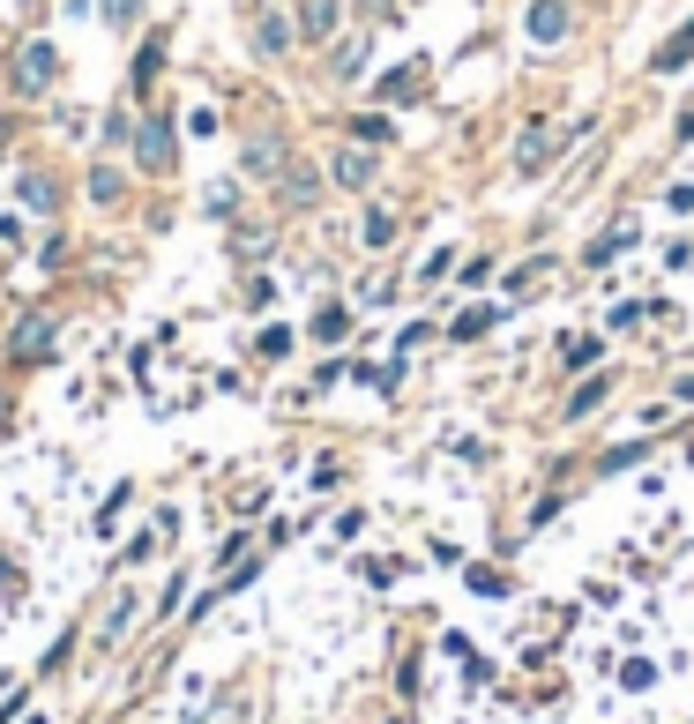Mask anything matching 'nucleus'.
Listing matches in <instances>:
<instances>
[{
    "label": "nucleus",
    "mask_w": 694,
    "mask_h": 724,
    "mask_svg": "<svg viewBox=\"0 0 694 724\" xmlns=\"http://www.w3.org/2000/svg\"><path fill=\"white\" fill-rule=\"evenodd\" d=\"M60 68H68L60 45L31 38V45H15V60H8V90H15V97H53V90H60Z\"/></svg>",
    "instance_id": "obj_1"
},
{
    "label": "nucleus",
    "mask_w": 694,
    "mask_h": 724,
    "mask_svg": "<svg viewBox=\"0 0 694 724\" xmlns=\"http://www.w3.org/2000/svg\"><path fill=\"white\" fill-rule=\"evenodd\" d=\"M53 351H60V322H53V314H23L15 337H8V359H15V366H38Z\"/></svg>",
    "instance_id": "obj_2"
},
{
    "label": "nucleus",
    "mask_w": 694,
    "mask_h": 724,
    "mask_svg": "<svg viewBox=\"0 0 694 724\" xmlns=\"http://www.w3.org/2000/svg\"><path fill=\"white\" fill-rule=\"evenodd\" d=\"M135 157L150 172H172V157H180V135H172V120H135Z\"/></svg>",
    "instance_id": "obj_3"
},
{
    "label": "nucleus",
    "mask_w": 694,
    "mask_h": 724,
    "mask_svg": "<svg viewBox=\"0 0 694 724\" xmlns=\"http://www.w3.org/2000/svg\"><path fill=\"white\" fill-rule=\"evenodd\" d=\"M240 165L254 172V179H285V165H291V150H285V135H254L240 150Z\"/></svg>",
    "instance_id": "obj_4"
},
{
    "label": "nucleus",
    "mask_w": 694,
    "mask_h": 724,
    "mask_svg": "<svg viewBox=\"0 0 694 724\" xmlns=\"http://www.w3.org/2000/svg\"><path fill=\"white\" fill-rule=\"evenodd\" d=\"M277 195H285V210H314V202H322V172L306 165V157H291L285 179H277Z\"/></svg>",
    "instance_id": "obj_5"
},
{
    "label": "nucleus",
    "mask_w": 694,
    "mask_h": 724,
    "mask_svg": "<svg viewBox=\"0 0 694 724\" xmlns=\"http://www.w3.org/2000/svg\"><path fill=\"white\" fill-rule=\"evenodd\" d=\"M553 150H560L553 128H523V142H516V179H537V172L553 165Z\"/></svg>",
    "instance_id": "obj_6"
},
{
    "label": "nucleus",
    "mask_w": 694,
    "mask_h": 724,
    "mask_svg": "<svg viewBox=\"0 0 694 724\" xmlns=\"http://www.w3.org/2000/svg\"><path fill=\"white\" fill-rule=\"evenodd\" d=\"M328 179H336V187H351V195H359V187H373V150H367V142L336 150V157H328Z\"/></svg>",
    "instance_id": "obj_7"
},
{
    "label": "nucleus",
    "mask_w": 694,
    "mask_h": 724,
    "mask_svg": "<svg viewBox=\"0 0 694 724\" xmlns=\"http://www.w3.org/2000/svg\"><path fill=\"white\" fill-rule=\"evenodd\" d=\"M336 23H344V0H299V38H336Z\"/></svg>",
    "instance_id": "obj_8"
},
{
    "label": "nucleus",
    "mask_w": 694,
    "mask_h": 724,
    "mask_svg": "<svg viewBox=\"0 0 694 724\" xmlns=\"http://www.w3.org/2000/svg\"><path fill=\"white\" fill-rule=\"evenodd\" d=\"M291 38H299V23H285L277 8L254 15V45H262V52H291Z\"/></svg>",
    "instance_id": "obj_9"
},
{
    "label": "nucleus",
    "mask_w": 694,
    "mask_h": 724,
    "mask_svg": "<svg viewBox=\"0 0 694 724\" xmlns=\"http://www.w3.org/2000/svg\"><path fill=\"white\" fill-rule=\"evenodd\" d=\"M531 38L537 45L568 38V8H560V0H531Z\"/></svg>",
    "instance_id": "obj_10"
},
{
    "label": "nucleus",
    "mask_w": 694,
    "mask_h": 724,
    "mask_svg": "<svg viewBox=\"0 0 694 724\" xmlns=\"http://www.w3.org/2000/svg\"><path fill=\"white\" fill-rule=\"evenodd\" d=\"M359 240H367V255H381V247L396 240V217H389V210H381V202H373V210L359 217Z\"/></svg>",
    "instance_id": "obj_11"
},
{
    "label": "nucleus",
    "mask_w": 694,
    "mask_h": 724,
    "mask_svg": "<svg viewBox=\"0 0 694 724\" xmlns=\"http://www.w3.org/2000/svg\"><path fill=\"white\" fill-rule=\"evenodd\" d=\"M627 247H635V224H613V232H605V240H598V247H590L582 261H590V269H605V261H620Z\"/></svg>",
    "instance_id": "obj_12"
},
{
    "label": "nucleus",
    "mask_w": 694,
    "mask_h": 724,
    "mask_svg": "<svg viewBox=\"0 0 694 724\" xmlns=\"http://www.w3.org/2000/svg\"><path fill=\"white\" fill-rule=\"evenodd\" d=\"M680 60H694V23H687V31H672V38L657 45V75H672Z\"/></svg>",
    "instance_id": "obj_13"
},
{
    "label": "nucleus",
    "mask_w": 694,
    "mask_h": 724,
    "mask_svg": "<svg viewBox=\"0 0 694 724\" xmlns=\"http://www.w3.org/2000/svg\"><path fill=\"white\" fill-rule=\"evenodd\" d=\"M82 187H90V202H97V210H113V202H120V172H113V165H90Z\"/></svg>",
    "instance_id": "obj_14"
},
{
    "label": "nucleus",
    "mask_w": 694,
    "mask_h": 724,
    "mask_svg": "<svg viewBox=\"0 0 694 724\" xmlns=\"http://www.w3.org/2000/svg\"><path fill=\"white\" fill-rule=\"evenodd\" d=\"M15 187H23V210H53V202H60V195H53V179H45V172H23V179H15Z\"/></svg>",
    "instance_id": "obj_15"
},
{
    "label": "nucleus",
    "mask_w": 694,
    "mask_h": 724,
    "mask_svg": "<svg viewBox=\"0 0 694 724\" xmlns=\"http://www.w3.org/2000/svg\"><path fill=\"white\" fill-rule=\"evenodd\" d=\"M389 113H359V120H351V142H367V150H381V142H389Z\"/></svg>",
    "instance_id": "obj_16"
},
{
    "label": "nucleus",
    "mask_w": 694,
    "mask_h": 724,
    "mask_svg": "<svg viewBox=\"0 0 694 724\" xmlns=\"http://www.w3.org/2000/svg\"><path fill=\"white\" fill-rule=\"evenodd\" d=\"M359 68H367V38H344V45H336V68H328V75H344V83H351Z\"/></svg>",
    "instance_id": "obj_17"
},
{
    "label": "nucleus",
    "mask_w": 694,
    "mask_h": 724,
    "mask_svg": "<svg viewBox=\"0 0 694 724\" xmlns=\"http://www.w3.org/2000/svg\"><path fill=\"white\" fill-rule=\"evenodd\" d=\"M344 329H351V306H322V314H314V337L322 343H336Z\"/></svg>",
    "instance_id": "obj_18"
},
{
    "label": "nucleus",
    "mask_w": 694,
    "mask_h": 724,
    "mask_svg": "<svg viewBox=\"0 0 694 724\" xmlns=\"http://www.w3.org/2000/svg\"><path fill=\"white\" fill-rule=\"evenodd\" d=\"M493 322H500V306H471V314H463V322H455V337H486Z\"/></svg>",
    "instance_id": "obj_19"
},
{
    "label": "nucleus",
    "mask_w": 694,
    "mask_h": 724,
    "mask_svg": "<svg viewBox=\"0 0 694 724\" xmlns=\"http://www.w3.org/2000/svg\"><path fill=\"white\" fill-rule=\"evenodd\" d=\"M560 359H568V374H582V366L598 359V337H575V343H560Z\"/></svg>",
    "instance_id": "obj_20"
},
{
    "label": "nucleus",
    "mask_w": 694,
    "mask_h": 724,
    "mask_svg": "<svg viewBox=\"0 0 694 724\" xmlns=\"http://www.w3.org/2000/svg\"><path fill=\"white\" fill-rule=\"evenodd\" d=\"M158 68H164V45L150 38V45H142V60H135V83H158Z\"/></svg>",
    "instance_id": "obj_21"
},
{
    "label": "nucleus",
    "mask_w": 694,
    "mask_h": 724,
    "mask_svg": "<svg viewBox=\"0 0 694 724\" xmlns=\"http://www.w3.org/2000/svg\"><path fill=\"white\" fill-rule=\"evenodd\" d=\"M545 269H553V255H537V261H523V269H516V277H508V292H531L537 277H545Z\"/></svg>",
    "instance_id": "obj_22"
},
{
    "label": "nucleus",
    "mask_w": 694,
    "mask_h": 724,
    "mask_svg": "<svg viewBox=\"0 0 694 724\" xmlns=\"http://www.w3.org/2000/svg\"><path fill=\"white\" fill-rule=\"evenodd\" d=\"M598 396H605V382H582V388H575V404H568V419H590V411H598Z\"/></svg>",
    "instance_id": "obj_23"
},
{
    "label": "nucleus",
    "mask_w": 694,
    "mask_h": 724,
    "mask_svg": "<svg viewBox=\"0 0 694 724\" xmlns=\"http://www.w3.org/2000/svg\"><path fill=\"white\" fill-rule=\"evenodd\" d=\"M105 142H113V150H127V142H135V120H127V113H113V120H105Z\"/></svg>",
    "instance_id": "obj_24"
},
{
    "label": "nucleus",
    "mask_w": 694,
    "mask_h": 724,
    "mask_svg": "<svg viewBox=\"0 0 694 724\" xmlns=\"http://www.w3.org/2000/svg\"><path fill=\"white\" fill-rule=\"evenodd\" d=\"M97 8H105V23L120 31V23H135V8H142V0H97Z\"/></svg>",
    "instance_id": "obj_25"
},
{
    "label": "nucleus",
    "mask_w": 694,
    "mask_h": 724,
    "mask_svg": "<svg viewBox=\"0 0 694 724\" xmlns=\"http://www.w3.org/2000/svg\"><path fill=\"white\" fill-rule=\"evenodd\" d=\"M359 8H367V15H389V8H396V0H359Z\"/></svg>",
    "instance_id": "obj_26"
},
{
    "label": "nucleus",
    "mask_w": 694,
    "mask_h": 724,
    "mask_svg": "<svg viewBox=\"0 0 694 724\" xmlns=\"http://www.w3.org/2000/svg\"><path fill=\"white\" fill-rule=\"evenodd\" d=\"M680 135H687V142H694V113H680Z\"/></svg>",
    "instance_id": "obj_27"
}]
</instances>
